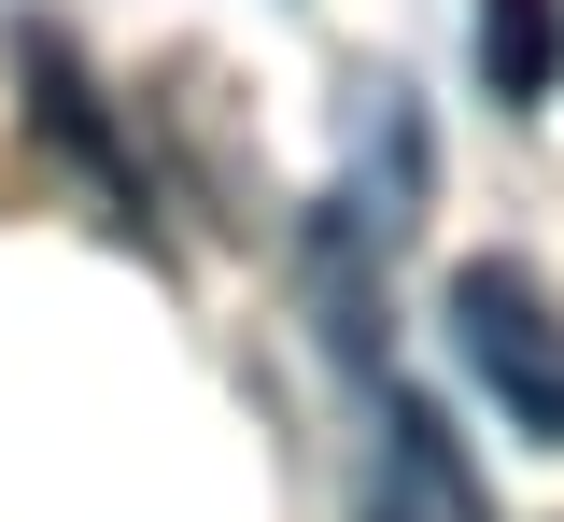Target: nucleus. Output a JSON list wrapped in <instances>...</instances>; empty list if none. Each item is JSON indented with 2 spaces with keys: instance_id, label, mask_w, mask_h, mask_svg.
<instances>
[{
  "instance_id": "7ed1b4c3",
  "label": "nucleus",
  "mask_w": 564,
  "mask_h": 522,
  "mask_svg": "<svg viewBox=\"0 0 564 522\" xmlns=\"http://www.w3.org/2000/svg\"><path fill=\"white\" fill-rule=\"evenodd\" d=\"M381 509L395 522H494L480 480H466V452H452V424L423 395H381Z\"/></svg>"
},
{
  "instance_id": "20e7f679",
  "label": "nucleus",
  "mask_w": 564,
  "mask_h": 522,
  "mask_svg": "<svg viewBox=\"0 0 564 522\" xmlns=\"http://www.w3.org/2000/svg\"><path fill=\"white\" fill-rule=\"evenodd\" d=\"M480 85L508 113H536L564 85V0H480Z\"/></svg>"
},
{
  "instance_id": "f257e3e1",
  "label": "nucleus",
  "mask_w": 564,
  "mask_h": 522,
  "mask_svg": "<svg viewBox=\"0 0 564 522\" xmlns=\"http://www.w3.org/2000/svg\"><path fill=\"white\" fill-rule=\"evenodd\" d=\"M452 339H466V368H480L494 410L536 452H564V311H551V283L508 269V254H466L452 269Z\"/></svg>"
},
{
  "instance_id": "f03ea898",
  "label": "nucleus",
  "mask_w": 564,
  "mask_h": 522,
  "mask_svg": "<svg viewBox=\"0 0 564 522\" xmlns=\"http://www.w3.org/2000/svg\"><path fill=\"white\" fill-rule=\"evenodd\" d=\"M14 72H29V128H43V142H57L70 170H85V198L113 213V240H141V254H155L170 226H155V198H141V170H128V142H113V113H99V85H85V57L29 29V43H14Z\"/></svg>"
},
{
  "instance_id": "39448f33",
  "label": "nucleus",
  "mask_w": 564,
  "mask_h": 522,
  "mask_svg": "<svg viewBox=\"0 0 564 522\" xmlns=\"http://www.w3.org/2000/svg\"><path fill=\"white\" fill-rule=\"evenodd\" d=\"M311 297H325V339H339V368H367V354H381V311H367V254H352V226H339V213L311 226Z\"/></svg>"
}]
</instances>
